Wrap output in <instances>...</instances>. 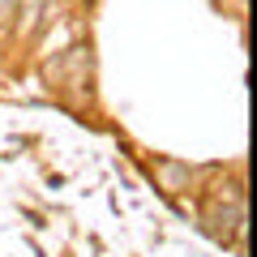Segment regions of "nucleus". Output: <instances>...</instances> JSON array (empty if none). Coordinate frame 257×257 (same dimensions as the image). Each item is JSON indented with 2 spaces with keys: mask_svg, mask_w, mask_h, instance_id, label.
I'll return each instance as SVG.
<instances>
[{
  "mask_svg": "<svg viewBox=\"0 0 257 257\" xmlns=\"http://www.w3.org/2000/svg\"><path fill=\"white\" fill-rule=\"evenodd\" d=\"M197 223H202L206 236H214V240H223V244H231V240L244 236V206L197 202Z\"/></svg>",
  "mask_w": 257,
  "mask_h": 257,
  "instance_id": "nucleus-2",
  "label": "nucleus"
},
{
  "mask_svg": "<svg viewBox=\"0 0 257 257\" xmlns=\"http://www.w3.org/2000/svg\"><path fill=\"white\" fill-rule=\"evenodd\" d=\"M13 13H18V0H0V35L13 30Z\"/></svg>",
  "mask_w": 257,
  "mask_h": 257,
  "instance_id": "nucleus-4",
  "label": "nucleus"
},
{
  "mask_svg": "<svg viewBox=\"0 0 257 257\" xmlns=\"http://www.w3.org/2000/svg\"><path fill=\"white\" fill-rule=\"evenodd\" d=\"M73 5L77 9H90V5H99V0H73Z\"/></svg>",
  "mask_w": 257,
  "mask_h": 257,
  "instance_id": "nucleus-5",
  "label": "nucleus"
},
{
  "mask_svg": "<svg viewBox=\"0 0 257 257\" xmlns=\"http://www.w3.org/2000/svg\"><path fill=\"white\" fill-rule=\"evenodd\" d=\"M146 172H150V180H155V189L163 193V197H172V202H180L184 193L197 189V167H189L184 159L155 155V159H146Z\"/></svg>",
  "mask_w": 257,
  "mask_h": 257,
  "instance_id": "nucleus-1",
  "label": "nucleus"
},
{
  "mask_svg": "<svg viewBox=\"0 0 257 257\" xmlns=\"http://www.w3.org/2000/svg\"><path fill=\"white\" fill-rule=\"evenodd\" d=\"M52 9H56V0H18L9 35L18 39V43H35V39L43 35V26L52 22Z\"/></svg>",
  "mask_w": 257,
  "mask_h": 257,
  "instance_id": "nucleus-3",
  "label": "nucleus"
}]
</instances>
